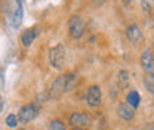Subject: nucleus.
<instances>
[{"mask_svg":"<svg viewBox=\"0 0 154 130\" xmlns=\"http://www.w3.org/2000/svg\"><path fill=\"white\" fill-rule=\"evenodd\" d=\"M38 33H40V27H37V25L24 30L22 34H21V43H22V46L24 47H30L33 44V41L37 38Z\"/></svg>","mask_w":154,"mask_h":130,"instance_id":"8","label":"nucleus"},{"mask_svg":"<svg viewBox=\"0 0 154 130\" xmlns=\"http://www.w3.org/2000/svg\"><path fill=\"white\" fill-rule=\"evenodd\" d=\"M77 83V75L74 73H68V74H62L57 77L49 89V96L54 99H59L62 95L68 93L70 90H73V87Z\"/></svg>","mask_w":154,"mask_h":130,"instance_id":"1","label":"nucleus"},{"mask_svg":"<svg viewBox=\"0 0 154 130\" xmlns=\"http://www.w3.org/2000/svg\"><path fill=\"white\" fill-rule=\"evenodd\" d=\"M141 67L145 73V78L154 81V55L150 49L142 50V53H141Z\"/></svg>","mask_w":154,"mask_h":130,"instance_id":"5","label":"nucleus"},{"mask_svg":"<svg viewBox=\"0 0 154 130\" xmlns=\"http://www.w3.org/2000/svg\"><path fill=\"white\" fill-rule=\"evenodd\" d=\"M119 84H120V87H128V84H129V73L126 71V70H122L120 73H119Z\"/></svg>","mask_w":154,"mask_h":130,"instance_id":"12","label":"nucleus"},{"mask_svg":"<svg viewBox=\"0 0 154 130\" xmlns=\"http://www.w3.org/2000/svg\"><path fill=\"white\" fill-rule=\"evenodd\" d=\"M126 102L132 107V108H138L139 107V104H141V96H139V93L136 92V90H132V92L128 93V96H126Z\"/></svg>","mask_w":154,"mask_h":130,"instance_id":"11","label":"nucleus"},{"mask_svg":"<svg viewBox=\"0 0 154 130\" xmlns=\"http://www.w3.org/2000/svg\"><path fill=\"white\" fill-rule=\"evenodd\" d=\"M122 2H123V3H125V5L128 6V5H131V3H132L134 0H122Z\"/></svg>","mask_w":154,"mask_h":130,"instance_id":"16","label":"nucleus"},{"mask_svg":"<svg viewBox=\"0 0 154 130\" xmlns=\"http://www.w3.org/2000/svg\"><path fill=\"white\" fill-rule=\"evenodd\" d=\"M71 127H80V129H86L89 127L91 124V117L86 114V112L82 111H74L70 114V118H68Z\"/></svg>","mask_w":154,"mask_h":130,"instance_id":"7","label":"nucleus"},{"mask_svg":"<svg viewBox=\"0 0 154 130\" xmlns=\"http://www.w3.org/2000/svg\"><path fill=\"white\" fill-rule=\"evenodd\" d=\"M65 56H67V50L62 44H57L54 47L49 49V62H51V67L54 70H61L62 65H64V61H65Z\"/></svg>","mask_w":154,"mask_h":130,"instance_id":"2","label":"nucleus"},{"mask_svg":"<svg viewBox=\"0 0 154 130\" xmlns=\"http://www.w3.org/2000/svg\"><path fill=\"white\" fill-rule=\"evenodd\" d=\"M85 31H86V24H85L83 18L79 17V15H73L70 18V21H68V33H70V36L77 40V38L83 37Z\"/></svg>","mask_w":154,"mask_h":130,"instance_id":"4","label":"nucleus"},{"mask_svg":"<svg viewBox=\"0 0 154 130\" xmlns=\"http://www.w3.org/2000/svg\"><path fill=\"white\" fill-rule=\"evenodd\" d=\"M104 2H105V0H94V3H95L96 6H99V5H102Z\"/></svg>","mask_w":154,"mask_h":130,"instance_id":"15","label":"nucleus"},{"mask_svg":"<svg viewBox=\"0 0 154 130\" xmlns=\"http://www.w3.org/2000/svg\"><path fill=\"white\" fill-rule=\"evenodd\" d=\"M40 112V105L37 102H30L27 105H24L18 112V118L22 124H27L30 121H33Z\"/></svg>","mask_w":154,"mask_h":130,"instance_id":"3","label":"nucleus"},{"mask_svg":"<svg viewBox=\"0 0 154 130\" xmlns=\"http://www.w3.org/2000/svg\"><path fill=\"white\" fill-rule=\"evenodd\" d=\"M71 130H88V129H80V127H71Z\"/></svg>","mask_w":154,"mask_h":130,"instance_id":"17","label":"nucleus"},{"mask_svg":"<svg viewBox=\"0 0 154 130\" xmlns=\"http://www.w3.org/2000/svg\"><path fill=\"white\" fill-rule=\"evenodd\" d=\"M48 130H67L65 129V124L61 121V120H52L48 126Z\"/></svg>","mask_w":154,"mask_h":130,"instance_id":"14","label":"nucleus"},{"mask_svg":"<svg viewBox=\"0 0 154 130\" xmlns=\"http://www.w3.org/2000/svg\"><path fill=\"white\" fill-rule=\"evenodd\" d=\"M18 130H24V129H18Z\"/></svg>","mask_w":154,"mask_h":130,"instance_id":"18","label":"nucleus"},{"mask_svg":"<svg viewBox=\"0 0 154 130\" xmlns=\"http://www.w3.org/2000/svg\"><path fill=\"white\" fill-rule=\"evenodd\" d=\"M85 101H86V104H88L91 108H98V107L102 104V92H101V87L96 86V84L89 86L88 90H86Z\"/></svg>","mask_w":154,"mask_h":130,"instance_id":"6","label":"nucleus"},{"mask_svg":"<svg viewBox=\"0 0 154 130\" xmlns=\"http://www.w3.org/2000/svg\"><path fill=\"white\" fill-rule=\"evenodd\" d=\"M126 36L132 44H139L144 40V34H142V31L138 25H129L128 30H126Z\"/></svg>","mask_w":154,"mask_h":130,"instance_id":"10","label":"nucleus"},{"mask_svg":"<svg viewBox=\"0 0 154 130\" xmlns=\"http://www.w3.org/2000/svg\"><path fill=\"white\" fill-rule=\"evenodd\" d=\"M117 115L125 121H131L135 117V108H132L128 102H122L117 105Z\"/></svg>","mask_w":154,"mask_h":130,"instance_id":"9","label":"nucleus"},{"mask_svg":"<svg viewBox=\"0 0 154 130\" xmlns=\"http://www.w3.org/2000/svg\"><path fill=\"white\" fill-rule=\"evenodd\" d=\"M18 121H19V118H18V115H15V114H9L6 118H5V123L8 124V127H17V124H18Z\"/></svg>","mask_w":154,"mask_h":130,"instance_id":"13","label":"nucleus"}]
</instances>
